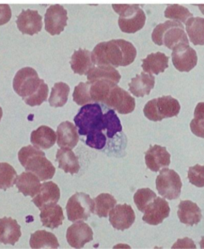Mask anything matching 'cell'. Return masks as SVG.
Masks as SVG:
<instances>
[{"label": "cell", "instance_id": "40", "mask_svg": "<svg viewBox=\"0 0 204 249\" xmlns=\"http://www.w3.org/2000/svg\"><path fill=\"white\" fill-rule=\"evenodd\" d=\"M188 180L196 187H204V165L196 164L188 169Z\"/></svg>", "mask_w": 204, "mask_h": 249}, {"label": "cell", "instance_id": "46", "mask_svg": "<svg viewBox=\"0 0 204 249\" xmlns=\"http://www.w3.org/2000/svg\"><path fill=\"white\" fill-rule=\"evenodd\" d=\"M2 115H3V111H2V108H1V106H0V121H1Z\"/></svg>", "mask_w": 204, "mask_h": 249}, {"label": "cell", "instance_id": "8", "mask_svg": "<svg viewBox=\"0 0 204 249\" xmlns=\"http://www.w3.org/2000/svg\"><path fill=\"white\" fill-rule=\"evenodd\" d=\"M95 203L88 194L76 192L68 199L66 204L67 218L71 222L87 220L92 213H94Z\"/></svg>", "mask_w": 204, "mask_h": 249}, {"label": "cell", "instance_id": "16", "mask_svg": "<svg viewBox=\"0 0 204 249\" xmlns=\"http://www.w3.org/2000/svg\"><path fill=\"white\" fill-rule=\"evenodd\" d=\"M170 214L169 203L164 198L156 197L144 210L143 221L150 225H158Z\"/></svg>", "mask_w": 204, "mask_h": 249}, {"label": "cell", "instance_id": "19", "mask_svg": "<svg viewBox=\"0 0 204 249\" xmlns=\"http://www.w3.org/2000/svg\"><path fill=\"white\" fill-rule=\"evenodd\" d=\"M21 237V227L11 217L0 218V243L15 245Z\"/></svg>", "mask_w": 204, "mask_h": 249}, {"label": "cell", "instance_id": "37", "mask_svg": "<svg viewBox=\"0 0 204 249\" xmlns=\"http://www.w3.org/2000/svg\"><path fill=\"white\" fill-rule=\"evenodd\" d=\"M191 132L200 138H204V102H199L194 109V118L190 122Z\"/></svg>", "mask_w": 204, "mask_h": 249}, {"label": "cell", "instance_id": "30", "mask_svg": "<svg viewBox=\"0 0 204 249\" xmlns=\"http://www.w3.org/2000/svg\"><path fill=\"white\" fill-rule=\"evenodd\" d=\"M106 79L118 83L121 79V75L115 67L109 65H95L87 73V80H97Z\"/></svg>", "mask_w": 204, "mask_h": 249}, {"label": "cell", "instance_id": "20", "mask_svg": "<svg viewBox=\"0 0 204 249\" xmlns=\"http://www.w3.org/2000/svg\"><path fill=\"white\" fill-rule=\"evenodd\" d=\"M60 199V189L58 185L51 181H46L41 184L39 192L32 199V202L39 209L49 203H57Z\"/></svg>", "mask_w": 204, "mask_h": 249}, {"label": "cell", "instance_id": "2", "mask_svg": "<svg viewBox=\"0 0 204 249\" xmlns=\"http://www.w3.org/2000/svg\"><path fill=\"white\" fill-rule=\"evenodd\" d=\"M135 46L124 39H113L98 43L91 52L92 61L95 65L112 67L128 66L136 58Z\"/></svg>", "mask_w": 204, "mask_h": 249}, {"label": "cell", "instance_id": "9", "mask_svg": "<svg viewBox=\"0 0 204 249\" xmlns=\"http://www.w3.org/2000/svg\"><path fill=\"white\" fill-rule=\"evenodd\" d=\"M156 189L162 197L173 200L180 196L182 181L177 172L165 167L156 177Z\"/></svg>", "mask_w": 204, "mask_h": 249}, {"label": "cell", "instance_id": "18", "mask_svg": "<svg viewBox=\"0 0 204 249\" xmlns=\"http://www.w3.org/2000/svg\"><path fill=\"white\" fill-rule=\"evenodd\" d=\"M57 145L60 148H74L79 141V133L77 127L70 121L60 123L57 131Z\"/></svg>", "mask_w": 204, "mask_h": 249}, {"label": "cell", "instance_id": "5", "mask_svg": "<svg viewBox=\"0 0 204 249\" xmlns=\"http://www.w3.org/2000/svg\"><path fill=\"white\" fill-rule=\"evenodd\" d=\"M113 10L119 15L118 25L124 33H136L141 30L146 21V15L137 4H112Z\"/></svg>", "mask_w": 204, "mask_h": 249}, {"label": "cell", "instance_id": "1", "mask_svg": "<svg viewBox=\"0 0 204 249\" xmlns=\"http://www.w3.org/2000/svg\"><path fill=\"white\" fill-rule=\"evenodd\" d=\"M79 136H86L85 143L94 149H102L106 144L104 113L97 102L83 105L74 117Z\"/></svg>", "mask_w": 204, "mask_h": 249}, {"label": "cell", "instance_id": "3", "mask_svg": "<svg viewBox=\"0 0 204 249\" xmlns=\"http://www.w3.org/2000/svg\"><path fill=\"white\" fill-rule=\"evenodd\" d=\"M18 160L26 171L34 173L41 181L53 178L56 172V168L46 158L45 153L33 145L22 147L18 152Z\"/></svg>", "mask_w": 204, "mask_h": 249}, {"label": "cell", "instance_id": "25", "mask_svg": "<svg viewBox=\"0 0 204 249\" xmlns=\"http://www.w3.org/2000/svg\"><path fill=\"white\" fill-rule=\"evenodd\" d=\"M15 185L20 193L24 196L34 197L39 192L41 184L40 179L34 173L26 171L17 176Z\"/></svg>", "mask_w": 204, "mask_h": 249}, {"label": "cell", "instance_id": "17", "mask_svg": "<svg viewBox=\"0 0 204 249\" xmlns=\"http://www.w3.org/2000/svg\"><path fill=\"white\" fill-rule=\"evenodd\" d=\"M170 158L171 156L167 149L160 145H152L145 152L146 166L153 172H158L162 168L168 167Z\"/></svg>", "mask_w": 204, "mask_h": 249}, {"label": "cell", "instance_id": "31", "mask_svg": "<svg viewBox=\"0 0 204 249\" xmlns=\"http://www.w3.org/2000/svg\"><path fill=\"white\" fill-rule=\"evenodd\" d=\"M29 244L31 248H58L57 237L45 230H37L30 236Z\"/></svg>", "mask_w": 204, "mask_h": 249}, {"label": "cell", "instance_id": "10", "mask_svg": "<svg viewBox=\"0 0 204 249\" xmlns=\"http://www.w3.org/2000/svg\"><path fill=\"white\" fill-rule=\"evenodd\" d=\"M111 109L120 114H129L135 109V99L117 84L110 88L108 94L102 102Z\"/></svg>", "mask_w": 204, "mask_h": 249}, {"label": "cell", "instance_id": "32", "mask_svg": "<svg viewBox=\"0 0 204 249\" xmlns=\"http://www.w3.org/2000/svg\"><path fill=\"white\" fill-rule=\"evenodd\" d=\"M70 88L68 84L64 82L55 83L51 89L48 102L52 107H62L68 100Z\"/></svg>", "mask_w": 204, "mask_h": 249}, {"label": "cell", "instance_id": "27", "mask_svg": "<svg viewBox=\"0 0 204 249\" xmlns=\"http://www.w3.org/2000/svg\"><path fill=\"white\" fill-rule=\"evenodd\" d=\"M168 61L169 57L162 52L151 53L142 60V69L146 73L158 75L168 68Z\"/></svg>", "mask_w": 204, "mask_h": 249}, {"label": "cell", "instance_id": "22", "mask_svg": "<svg viewBox=\"0 0 204 249\" xmlns=\"http://www.w3.org/2000/svg\"><path fill=\"white\" fill-rule=\"evenodd\" d=\"M177 216L182 224L193 226L200 222L202 213L199 206L190 200H182L178 204Z\"/></svg>", "mask_w": 204, "mask_h": 249}, {"label": "cell", "instance_id": "41", "mask_svg": "<svg viewBox=\"0 0 204 249\" xmlns=\"http://www.w3.org/2000/svg\"><path fill=\"white\" fill-rule=\"evenodd\" d=\"M48 86L47 84L43 81L40 88L38 89V91H37L34 95H32L31 97L27 98L24 100V102L31 106V107H34V106H39L41 105L44 101H46L47 99V96H48Z\"/></svg>", "mask_w": 204, "mask_h": 249}, {"label": "cell", "instance_id": "14", "mask_svg": "<svg viewBox=\"0 0 204 249\" xmlns=\"http://www.w3.org/2000/svg\"><path fill=\"white\" fill-rule=\"evenodd\" d=\"M135 221V213L129 204L115 205L109 211V222L114 229L126 230Z\"/></svg>", "mask_w": 204, "mask_h": 249}, {"label": "cell", "instance_id": "21", "mask_svg": "<svg viewBox=\"0 0 204 249\" xmlns=\"http://www.w3.org/2000/svg\"><path fill=\"white\" fill-rule=\"evenodd\" d=\"M40 220L44 227L55 229L64 220L63 209L57 203H49L40 208Z\"/></svg>", "mask_w": 204, "mask_h": 249}, {"label": "cell", "instance_id": "13", "mask_svg": "<svg viewBox=\"0 0 204 249\" xmlns=\"http://www.w3.org/2000/svg\"><path fill=\"white\" fill-rule=\"evenodd\" d=\"M66 240L73 248H82L86 243L93 240V231L82 220L75 221L67 228Z\"/></svg>", "mask_w": 204, "mask_h": 249}, {"label": "cell", "instance_id": "42", "mask_svg": "<svg viewBox=\"0 0 204 249\" xmlns=\"http://www.w3.org/2000/svg\"><path fill=\"white\" fill-rule=\"evenodd\" d=\"M12 12L8 4H0V26L8 23L11 19Z\"/></svg>", "mask_w": 204, "mask_h": 249}, {"label": "cell", "instance_id": "44", "mask_svg": "<svg viewBox=\"0 0 204 249\" xmlns=\"http://www.w3.org/2000/svg\"><path fill=\"white\" fill-rule=\"evenodd\" d=\"M197 6H198L199 10L202 12V14H204V4H198Z\"/></svg>", "mask_w": 204, "mask_h": 249}, {"label": "cell", "instance_id": "33", "mask_svg": "<svg viewBox=\"0 0 204 249\" xmlns=\"http://www.w3.org/2000/svg\"><path fill=\"white\" fill-rule=\"evenodd\" d=\"M94 213H96L99 217H106L109 211L116 205L117 201L111 194L101 193L94 199Z\"/></svg>", "mask_w": 204, "mask_h": 249}, {"label": "cell", "instance_id": "45", "mask_svg": "<svg viewBox=\"0 0 204 249\" xmlns=\"http://www.w3.org/2000/svg\"><path fill=\"white\" fill-rule=\"evenodd\" d=\"M199 245H200L201 248H204V236H202V238H201V240L199 242Z\"/></svg>", "mask_w": 204, "mask_h": 249}, {"label": "cell", "instance_id": "43", "mask_svg": "<svg viewBox=\"0 0 204 249\" xmlns=\"http://www.w3.org/2000/svg\"><path fill=\"white\" fill-rule=\"evenodd\" d=\"M176 247H187V248L191 247V248H195V244L189 238H183V239H178V241L172 246V248H176Z\"/></svg>", "mask_w": 204, "mask_h": 249}, {"label": "cell", "instance_id": "12", "mask_svg": "<svg viewBox=\"0 0 204 249\" xmlns=\"http://www.w3.org/2000/svg\"><path fill=\"white\" fill-rule=\"evenodd\" d=\"M67 11L60 4H54L47 8L44 16L45 30L50 35H59L67 25Z\"/></svg>", "mask_w": 204, "mask_h": 249}, {"label": "cell", "instance_id": "34", "mask_svg": "<svg viewBox=\"0 0 204 249\" xmlns=\"http://www.w3.org/2000/svg\"><path fill=\"white\" fill-rule=\"evenodd\" d=\"M192 16V13L186 7L179 4H169L164 11L165 18L176 20L184 24L186 23V21Z\"/></svg>", "mask_w": 204, "mask_h": 249}, {"label": "cell", "instance_id": "24", "mask_svg": "<svg viewBox=\"0 0 204 249\" xmlns=\"http://www.w3.org/2000/svg\"><path fill=\"white\" fill-rule=\"evenodd\" d=\"M155 85V78L152 74L141 72L136 75L129 82L128 87L130 91L136 97H143L150 94Z\"/></svg>", "mask_w": 204, "mask_h": 249}, {"label": "cell", "instance_id": "6", "mask_svg": "<svg viewBox=\"0 0 204 249\" xmlns=\"http://www.w3.org/2000/svg\"><path fill=\"white\" fill-rule=\"evenodd\" d=\"M180 112V104L172 96H160L148 101L144 108V116L151 121H161L164 118L175 117Z\"/></svg>", "mask_w": 204, "mask_h": 249}, {"label": "cell", "instance_id": "35", "mask_svg": "<svg viewBox=\"0 0 204 249\" xmlns=\"http://www.w3.org/2000/svg\"><path fill=\"white\" fill-rule=\"evenodd\" d=\"M16 170L9 163L0 162V190L11 188L17 178Z\"/></svg>", "mask_w": 204, "mask_h": 249}, {"label": "cell", "instance_id": "29", "mask_svg": "<svg viewBox=\"0 0 204 249\" xmlns=\"http://www.w3.org/2000/svg\"><path fill=\"white\" fill-rule=\"evenodd\" d=\"M188 39L194 45H204V18L190 17L185 23Z\"/></svg>", "mask_w": 204, "mask_h": 249}, {"label": "cell", "instance_id": "39", "mask_svg": "<svg viewBox=\"0 0 204 249\" xmlns=\"http://www.w3.org/2000/svg\"><path fill=\"white\" fill-rule=\"evenodd\" d=\"M73 101L78 105H85L92 102V99L90 97L89 93V83L86 82H80L78 85L75 86L73 91Z\"/></svg>", "mask_w": 204, "mask_h": 249}, {"label": "cell", "instance_id": "15", "mask_svg": "<svg viewBox=\"0 0 204 249\" xmlns=\"http://www.w3.org/2000/svg\"><path fill=\"white\" fill-rule=\"evenodd\" d=\"M17 28L22 34H27L32 36L39 33L42 29V16L37 10L24 9L16 19Z\"/></svg>", "mask_w": 204, "mask_h": 249}, {"label": "cell", "instance_id": "4", "mask_svg": "<svg viewBox=\"0 0 204 249\" xmlns=\"http://www.w3.org/2000/svg\"><path fill=\"white\" fill-rule=\"evenodd\" d=\"M151 38L156 45H164L171 50L182 43L189 44L183 24L176 20H168L155 26Z\"/></svg>", "mask_w": 204, "mask_h": 249}, {"label": "cell", "instance_id": "38", "mask_svg": "<svg viewBox=\"0 0 204 249\" xmlns=\"http://www.w3.org/2000/svg\"><path fill=\"white\" fill-rule=\"evenodd\" d=\"M156 197H157L156 193L154 191H152L151 189L140 188L135 192L134 196H133V200H134V203H135L136 207L138 208V210L141 212H144V210L148 206V204L151 203Z\"/></svg>", "mask_w": 204, "mask_h": 249}, {"label": "cell", "instance_id": "23", "mask_svg": "<svg viewBox=\"0 0 204 249\" xmlns=\"http://www.w3.org/2000/svg\"><path fill=\"white\" fill-rule=\"evenodd\" d=\"M70 66L75 74L87 75V73L95 66V64L92 61L91 52L89 50L79 48L73 52L70 58Z\"/></svg>", "mask_w": 204, "mask_h": 249}, {"label": "cell", "instance_id": "11", "mask_svg": "<svg viewBox=\"0 0 204 249\" xmlns=\"http://www.w3.org/2000/svg\"><path fill=\"white\" fill-rule=\"evenodd\" d=\"M172 62L174 67L180 72H189L198 61L196 51L189 44H179L172 49Z\"/></svg>", "mask_w": 204, "mask_h": 249}, {"label": "cell", "instance_id": "7", "mask_svg": "<svg viewBox=\"0 0 204 249\" xmlns=\"http://www.w3.org/2000/svg\"><path fill=\"white\" fill-rule=\"evenodd\" d=\"M43 81L35 69L23 67L17 71L13 78V89L17 95L25 100L38 91Z\"/></svg>", "mask_w": 204, "mask_h": 249}, {"label": "cell", "instance_id": "36", "mask_svg": "<svg viewBox=\"0 0 204 249\" xmlns=\"http://www.w3.org/2000/svg\"><path fill=\"white\" fill-rule=\"evenodd\" d=\"M105 133L108 138H113L116 133L122 131V125L114 109H109L104 113Z\"/></svg>", "mask_w": 204, "mask_h": 249}, {"label": "cell", "instance_id": "26", "mask_svg": "<svg viewBox=\"0 0 204 249\" xmlns=\"http://www.w3.org/2000/svg\"><path fill=\"white\" fill-rule=\"evenodd\" d=\"M57 135L52 128L46 125L39 126L37 129L33 130L30 135L31 144L39 149H49L51 148L55 142H56Z\"/></svg>", "mask_w": 204, "mask_h": 249}, {"label": "cell", "instance_id": "28", "mask_svg": "<svg viewBox=\"0 0 204 249\" xmlns=\"http://www.w3.org/2000/svg\"><path fill=\"white\" fill-rule=\"evenodd\" d=\"M56 161L58 166L65 173H70L71 175L78 173L80 170V164L78 157L74 154L70 148H60L56 152Z\"/></svg>", "mask_w": 204, "mask_h": 249}]
</instances>
